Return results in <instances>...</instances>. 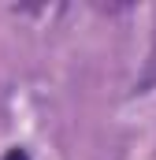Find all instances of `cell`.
I'll return each mask as SVG.
<instances>
[{"label": "cell", "instance_id": "1", "mask_svg": "<svg viewBox=\"0 0 156 160\" xmlns=\"http://www.w3.org/2000/svg\"><path fill=\"white\" fill-rule=\"evenodd\" d=\"M4 160H30V157H26V149H11Z\"/></svg>", "mask_w": 156, "mask_h": 160}]
</instances>
